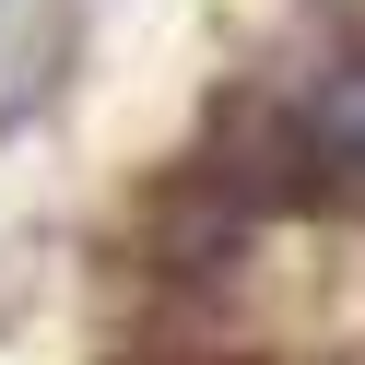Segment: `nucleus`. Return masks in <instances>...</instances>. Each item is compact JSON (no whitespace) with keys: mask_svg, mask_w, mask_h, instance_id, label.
<instances>
[{"mask_svg":"<svg viewBox=\"0 0 365 365\" xmlns=\"http://www.w3.org/2000/svg\"><path fill=\"white\" fill-rule=\"evenodd\" d=\"M318 153H330L341 177H365V59L330 83V106H318Z\"/></svg>","mask_w":365,"mask_h":365,"instance_id":"1","label":"nucleus"}]
</instances>
